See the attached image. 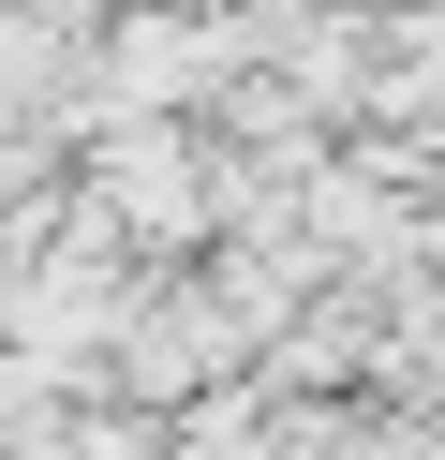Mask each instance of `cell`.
<instances>
[{
  "label": "cell",
  "instance_id": "obj_1",
  "mask_svg": "<svg viewBox=\"0 0 445 460\" xmlns=\"http://www.w3.org/2000/svg\"><path fill=\"white\" fill-rule=\"evenodd\" d=\"M89 208H104L134 252H208L223 238V164H208L178 119H134L104 164H89Z\"/></svg>",
  "mask_w": 445,
  "mask_h": 460
}]
</instances>
